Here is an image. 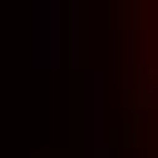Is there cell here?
I'll use <instances>...</instances> for the list:
<instances>
[{
    "mask_svg": "<svg viewBox=\"0 0 158 158\" xmlns=\"http://www.w3.org/2000/svg\"><path fill=\"white\" fill-rule=\"evenodd\" d=\"M35 5V44H40V59H44V44L54 54V15H59V0H30Z\"/></svg>",
    "mask_w": 158,
    "mask_h": 158,
    "instance_id": "cell-1",
    "label": "cell"
}]
</instances>
